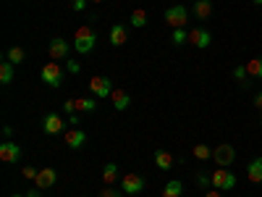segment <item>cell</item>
Masks as SVG:
<instances>
[{"label":"cell","instance_id":"1","mask_svg":"<svg viewBox=\"0 0 262 197\" xmlns=\"http://www.w3.org/2000/svg\"><path fill=\"white\" fill-rule=\"evenodd\" d=\"M95 42H97V34L92 27H79L76 34H74V48L79 55H86V53H92L95 50Z\"/></svg>","mask_w":262,"mask_h":197},{"label":"cell","instance_id":"2","mask_svg":"<svg viewBox=\"0 0 262 197\" xmlns=\"http://www.w3.org/2000/svg\"><path fill=\"white\" fill-rule=\"evenodd\" d=\"M42 82H45L48 87H53V90H58V87L63 84V69L58 61H48L45 66H42Z\"/></svg>","mask_w":262,"mask_h":197},{"label":"cell","instance_id":"3","mask_svg":"<svg viewBox=\"0 0 262 197\" xmlns=\"http://www.w3.org/2000/svg\"><path fill=\"white\" fill-rule=\"evenodd\" d=\"M210 176H212V187L221 189V192H231V189L236 187V176H233L228 168H221V166H217V168L210 173Z\"/></svg>","mask_w":262,"mask_h":197},{"label":"cell","instance_id":"4","mask_svg":"<svg viewBox=\"0 0 262 197\" xmlns=\"http://www.w3.org/2000/svg\"><path fill=\"white\" fill-rule=\"evenodd\" d=\"M163 21L168 27L173 29H179V27H186V21H189V11L184 6H170L165 13H163Z\"/></svg>","mask_w":262,"mask_h":197},{"label":"cell","instance_id":"5","mask_svg":"<svg viewBox=\"0 0 262 197\" xmlns=\"http://www.w3.org/2000/svg\"><path fill=\"white\" fill-rule=\"evenodd\" d=\"M90 92H92V97H97V100L111 97V95H113V82L107 79V76H92V79H90Z\"/></svg>","mask_w":262,"mask_h":197},{"label":"cell","instance_id":"6","mask_svg":"<svg viewBox=\"0 0 262 197\" xmlns=\"http://www.w3.org/2000/svg\"><path fill=\"white\" fill-rule=\"evenodd\" d=\"M236 161V150L231 147V145H217L215 150H212V163H217V166H221V168H228L231 163Z\"/></svg>","mask_w":262,"mask_h":197},{"label":"cell","instance_id":"7","mask_svg":"<svg viewBox=\"0 0 262 197\" xmlns=\"http://www.w3.org/2000/svg\"><path fill=\"white\" fill-rule=\"evenodd\" d=\"M144 189V176H139V173H126V176L121 179V192L128 194V197H134Z\"/></svg>","mask_w":262,"mask_h":197},{"label":"cell","instance_id":"8","mask_svg":"<svg viewBox=\"0 0 262 197\" xmlns=\"http://www.w3.org/2000/svg\"><path fill=\"white\" fill-rule=\"evenodd\" d=\"M55 182H58V171H55L53 166H45V168H39V171H37L34 187H39V189H50Z\"/></svg>","mask_w":262,"mask_h":197},{"label":"cell","instance_id":"9","mask_svg":"<svg viewBox=\"0 0 262 197\" xmlns=\"http://www.w3.org/2000/svg\"><path fill=\"white\" fill-rule=\"evenodd\" d=\"M66 124H69V121H63L58 113H48L45 119H42V131H45V134H60V131L66 129Z\"/></svg>","mask_w":262,"mask_h":197},{"label":"cell","instance_id":"10","mask_svg":"<svg viewBox=\"0 0 262 197\" xmlns=\"http://www.w3.org/2000/svg\"><path fill=\"white\" fill-rule=\"evenodd\" d=\"M48 50H50V58L53 61H69V50L71 48H69V42H66L63 37H53Z\"/></svg>","mask_w":262,"mask_h":197},{"label":"cell","instance_id":"11","mask_svg":"<svg viewBox=\"0 0 262 197\" xmlns=\"http://www.w3.org/2000/svg\"><path fill=\"white\" fill-rule=\"evenodd\" d=\"M18 158H21V147L16 142H11V140L0 142V161L3 163H16Z\"/></svg>","mask_w":262,"mask_h":197},{"label":"cell","instance_id":"12","mask_svg":"<svg viewBox=\"0 0 262 197\" xmlns=\"http://www.w3.org/2000/svg\"><path fill=\"white\" fill-rule=\"evenodd\" d=\"M63 140H66V145H69L71 150H79V147H84V142H86V134L79 129V126H71L69 131L63 134Z\"/></svg>","mask_w":262,"mask_h":197},{"label":"cell","instance_id":"13","mask_svg":"<svg viewBox=\"0 0 262 197\" xmlns=\"http://www.w3.org/2000/svg\"><path fill=\"white\" fill-rule=\"evenodd\" d=\"M189 42H191L194 48L205 50V48H210V42H212V34H210L207 29H191V32H189Z\"/></svg>","mask_w":262,"mask_h":197},{"label":"cell","instance_id":"14","mask_svg":"<svg viewBox=\"0 0 262 197\" xmlns=\"http://www.w3.org/2000/svg\"><path fill=\"white\" fill-rule=\"evenodd\" d=\"M126 40H128L126 27H123V24H113V27H111V45H113V48H121V45H126Z\"/></svg>","mask_w":262,"mask_h":197},{"label":"cell","instance_id":"15","mask_svg":"<svg viewBox=\"0 0 262 197\" xmlns=\"http://www.w3.org/2000/svg\"><path fill=\"white\" fill-rule=\"evenodd\" d=\"M247 179H249L252 184H262V158L249 161V166H247Z\"/></svg>","mask_w":262,"mask_h":197},{"label":"cell","instance_id":"16","mask_svg":"<svg viewBox=\"0 0 262 197\" xmlns=\"http://www.w3.org/2000/svg\"><path fill=\"white\" fill-rule=\"evenodd\" d=\"M155 166L160 168V171H170L173 168V155H170V152L168 150H155Z\"/></svg>","mask_w":262,"mask_h":197},{"label":"cell","instance_id":"17","mask_svg":"<svg viewBox=\"0 0 262 197\" xmlns=\"http://www.w3.org/2000/svg\"><path fill=\"white\" fill-rule=\"evenodd\" d=\"M118 182V166L116 163H105L102 166V184L105 187H113Z\"/></svg>","mask_w":262,"mask_h":197},{"label":"cell","instance_id":"18","mask_svg":"<svg viewBox=\"0 0 262 197\" xmlns=\"http://www.w3.org/2000/svg\"><path fill=\"white\" fill-rule=\"evenodd\" d=\"M113 108L116 111H126V108L131 105V95L128 92H123V90H113Z\"/></svg>","mask_w":262,"mask_h":197},{"label":"cell","instance_id":"19","mask_svg":"<svg viewBox=\"0 0 262 197\" xmlns=\"http://www.w3.org/2000/svg\"><path fill=\"white\" fill-rule=\"evenodd\" d=\"M194 16L207 21L212 16V3H210V0H196V3H194Z\"/></svg>","mask_w":262,"mask_h":197},{"label":"cell","instance_id":"20","mask_svg":"<svg viewBox=\"0 0 262 197\" xmlns=\"http://www.w3.org/2000/svg\"><path fill=\"white\" fill-rule=\"evenodd\" d=\"M16 76V66L11 61H3L0 63V84H11Z\"/></svg>","mask_w":262,"mask_h":197},{"label":"cell","instance_id":"21","mask_svg":"<svg viewBox=\"0 0 262 197\" xmlns=\"http://www.w3.org/2000/svg\"><path fill=\"white\" fill-rule=\"evenodd\" d=\"M163 197H184V182L173 179L163 187Z\"/></svg>","mask_w":262,"mask_h":197},{"label":"cell","instance_id":"22","mask_svg":"<svg viewBox=\"0 0 262 197\" xmlns=\"http://www.w3.org/2000/svg\"><path fill=\"white\" fill-rule=\"evenodd\" d=\"M97 100L95 97H76V113H95Z\"/></svg>","mask_w":262,"mask_h":197},{"label":"cell","instance_id":"23","mask_svg":"<svg viewBox=\"0 0 262 197\" xmlns=\"http://www.w3.org/2000/svg\"><path fill=\"white\" fill-rule=\"evenodd\" d=\"M244 66H247V74H249V76H254V79H262V55H257V58H249Z\"/></svg>","mask_w":262,"mask_h":197},{"label":"cell","instance_id":"24","mask_svg":"<svg viewBox=\"0 0 262 197\" xmlns=\"http://www.w3.org/2000/svg\"><path fill=\"white\" fill-rule=\"evenodd\" d=\"M233 79H236V84L242 87V90H249V74H247V66H236L233 69Z\"/></svg>","mask_w":262,"mask_h":197},{"label":"cell","instance_id":"25","mask_svg":"<svg viewBox=\"0 0 262 197\" xmlns=\"http://www.w3.org/2000/svg\"><path fill=\"white\" fill-rule=\"evenodd\" d=\"M6 61H11L13 66H18V63H24L27 61V53H24V48H18V45H13L8 53H6Z\"/></svg>","mask_w":262,"mask_h":197},{"label":"cell","instance_id":"26","mask_svg":"<svg viewBox=\"0 0 262 197\" xmlns=\"http://www.w3.org/2000/svg\"><path fill=\"white\" fill-rule=\"evenodd\" d=\"M128 24H131V27H137V29H142V27L147 24V11H144V8H137V11H131V18H128Z\"/></svg>","mask_w":262,"mask_h":197},{"label":"cell","instance_id":"27","mask_svg":"<svg viewBox=\"0 0 262 197\" xmlns=\"http://www.w3.org/2000/svg\"><path fill=\"white\" fill-rule=\"evenodd\" d=\"M191 152H194V158H196V161H202V163L212 158V150H210L207 145H194V150H191Z\"/></svg>","mask_w":262,"mask_h":197},{"label":"cell","instance_id":"28","mask_svg":"<svg viewBox=\"0 0 262 197\" xmlns=\"http://www.w3.org/2000/svg\"><path fill=\"white\" fill-rule=\"evenodd\" d=\"M170 42H173V45H184V42H189V32H186V27L173 29V34H170Z\"/></svg>","mask_w":262,"mask_h":197},{"label":"cell","instance_id":"29","mask_svg":"<svg viewBox=\"0 0 262 197\" xmlns=\"http://www.w3.org/2000/svg\"><path fill=\"white\" fill-rule=\"evenodd\" d=\"M66 71H69V74H79L81 71V63L74 61V58H69V61H66Z\"/></svg>","mask_w":262,"mask_h":197},{"label":"cell","instance_id":"30","mask_svg":"<svg viewBox=\"0 0 262 197\" xmlns=\"http://www.w3.org/2000/svg\"><path fill=\"white\" fill-rule=\"evenodd\" d=\"M123 192L121 189H116V187H102L100 189V197H121Z\"/></svg>","mask_w":262,"mask_h":197},{"label":"cell","instance_id":"31","mask_svg":"<svg viewBox=\"0 0 262 197\" xmlns=\"http://www.w3.org/2000/svg\"><path fill=\"white\" fill-rule=\"evenodd\" d=\"M21 176H24V179H29V182H34V179H37V168H32V166H24V168H21Z\"/></svg>","mask_w":262,"mask_h":197},{"label":"cell","instance_id":"32","mask_svg":"<svg viewBox=\"0 0 262 197\" xmlns=\"http://www.w3.org/2000/svg\"><path fill=\"white\" fill-rule=\"evenodd\" d=\"M63 113H66V116L76 113V100H66V103H63Z\"/></svg>","mask_w":262,"mask_h":197},{"label":"cell","instance_id":"33","mask_svg":"<svg viewBox=\"0 0 262 197\" xmlns=\"http://www.w3.org/2000/svg\"><path fill=\"white\" fill-rule=\"evenodd\" d=\"M196 182L202 184V189H207V187H212V176L210 173H200V176H196Z\"/></svg>","mask_w":262,"mask_h":197},{"label":"cell","instance_id":"34","mask_svg":"<svg viewBox=\"0 0 262 197\" xmlns=\"http://www.w3.org/2000/svg\"><path fill=\"white\" fill-rule=\"evenodd\" d=\"M86 6H90V0H71V8H74V11H79V13H81Z\"/></svg>","mask_w":262,"mask_h":197},{"label":"cell","instance_id":"35","mask_svg":"<svg viewBox=\"0 0 262 197\" xmlns=\"http://www.w3.org/2000/svg\"><path fill=\"white\" fill-rule=\"evenodd\" d=\"M205 197H223V192L212 187V189H205Z\"/></svg>","mask_w":262,"mask_h":197},{"label":"cell","instance_id":"36","mask_svg":"<svg viewBox=\"0 0 262 197\" xmlns=\"http://www.w3.org/2000/svg\"><path fill=\"white\" fill-rule=\"evenodd\" d=\"M66 121H69V126H79V113H71Z\"/></svg>","mask_w":262,"mask_h":197},{"label":"cell","instance_id":"37","mask_svg":"<svg viewBox=\"0 0 262 197\" xmlns=\"http://www.w3.org/2000/svg\"><path fill=\"white\" fill-rule=\"evenodd\" d=\"M254 108H259V111H262V92H257V97H254Z\"/></svg>","mask_w":262,"mask_h":197},{"label":"cell","instance_id":"38","mask_svg":"<svg viewBox=\"0 0 262 197\" xmlns=\"http://www.w3.org/2000/svg\"><path fill=\"white\" fill-rule=\"evenodd\" d=\"M39 192H42V189H39V187H34V189H29V192H27V197H39Z\"/></svg>","mask_w":262,"mask_h":197},{"label":"cell","instance_id":"39","mask_svg":"<svg viewBox=\"0 0 262 197\" xmlns=\"http://www.w3.org/2000/svg\"><path fill=\"white\" fill-rule=\"evenodd\" d=\"M252 3H254V6H262V0H252Z\"/></svg>","mask_w":262,"mask_h":197},{"label":"cell","instance_id":"40","mask_svg":"<svg viewBox=\"0 0 262 197\" xmlns=\"http://www.w3.org/2000/svg\"><path fill=\"white\" fill-rule=\"evenodd\" d=\"M11 197H27V194H11Z\"/></svg>","mask_w":262,"mask_h":197},{"label":"cell","instance_id":"41","mask_svg":"<svg viewBox=\"0 0 262 197\" xmlns=\"http://www.w3.org/2000/svg\"><path fill=\"white\" fill-rule=\"evenodd\" d=\"M90 3H102V0H90Z\"/></svg>","mask_w":262,"mask_h":197},{"label":"cell","instance_id":"42","mask_svg":"<svg viewBox=\"0 0 262 197\" xmlns=\"http://www.w3.org/2000/svg\"><path fill=\"white\" fill-rule=\"evenodd\" d=\"M259 126H262V119H259Z\"/></svg>","mask_w":262,"mask_h":197},{"label":"cell","instance_id":"43","mask_svg":"<svg viewBox=\"0 0 262 197\" xmlns=\"http://www.w3.org/2000/svg\"><path fill=\"white\" fill-rule=\"evenodd\" d=\"M191 3H196V0H191Z\"/></svg>","mask_w":262,"mask_h":197}]
</instances>
